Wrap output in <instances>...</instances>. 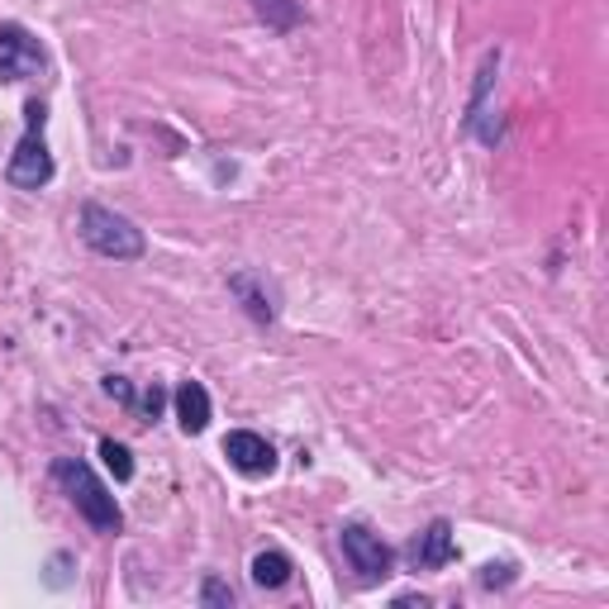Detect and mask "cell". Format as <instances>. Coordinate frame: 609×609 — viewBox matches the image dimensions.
<instances>
[{"label":"cell","instance_id":"obj_1","mask_svg":"<svg viewBox=\"0 0 609 609\" xmlns=\"http://www.w3.org/2000/svg\"><path fill=\"white\" fill-rule=\"evenodd\" d=\"M53 482H62V490L72 496V504L86 514V524L96 528V534H120V524H124L120 504H114V496L106 490V482H100V476L90 472L86 462L58 458V462H53Z\"/></svg>","mask_w":609,"mask_h":609},{"label":"cell","instance_id":"obj_2","mask_svg":"<svg viewBox=\"0 0 609 609\" xmlns=\"http://www.w3.org/2000/svg\"><path fill=\"white\" fill-rule=\"evenodd\" d=\"M24 114H29V134L20 138V148H15V158H10L5 176H10V186H20V191H38V186H48V181H53V158H48V144H44L48 110L38 106V100H29Z\"/></svg>","mask_w":609,"mask_h":609},{"label":"cell","instance_id":"obj_3","mask_svg":"<svg viewBox=\"0 0 609 609\" xmlns=\"http://www.w3.org/2000/svg\"><path fill=\"white\" fill-rule=\"evenodd\" d=\"M82 239L96 248L100 257H144V229H134L124 215L106 210V205H86L82 210Z\"/></svg>","mask_w":609,"mask_h":609},{"label":"cell","instance_id":"obj_4","mask_svg":"<svg viewBox=\"0 0 609 609\" xmlns=\"http://www.w3.org/2000/svg\"><path fill=\"white\" fill-rule=\"evenodd\" d=\"M339 543H343V557L353 562V572L362 581H381V576H391V548L372 534V528H362V524H343L339 528Z\"/></svg>","mask_w":609,"mask_h":609},{"label":"cell","instance_id":"obj_5","mask_svg":"<svg viewBox=\"0 0 609 609\" xmlns=\"http://www.w3.org/2000/svg\"><path fill=\"white\" fill-rule=\"evenodd\" d=\"M44 72V48L29 29L20 24H0V76L5 82H24V76Z\"/></svg>","mask_w":609,"mask_h":609},{"label":"cell","instance_id":"obj_6","mask_svg":"<svg viewBox=\"0 0 609 609\" xmlns=\"http://www.w3.org/2000/svg\"><path fill=\"white\" fill-rule=\"evenodd\" d=\"M224 458H229V466H239L243 476H267L271 466H277V448H271L263 434L239 429L224 438Z\"/></svg>","mask_w":609,"mask_h":609},{"label":"cell","instance_id":"obj_7","mask_svg":"<svg viewBox=\"0 0 609 609\" xmlns=\"http://www.w3.org/2000/svg\"><path fill=\"white\" fill-rule=\"evenodd\" d=\"M176 419L186 434H205L210 429V395H205L200 381H186L176 391Z\"/></svg>","mask_w":609,"mask_h":609},{"label":"cell","instance_id":"obj_8","mask_svg":"<svg viewBox=\"0 0 609 609\" xmlns=\"http://www.w3.org/2000/svg\"><path fill=\"white\" fill-rule=\"evenodd\" d=\"M452 562V524L448 520H434L429 534L414 543V567H448Z\"/></svg>","mask_w":609,"mask_h":609},{"label":"cell","instance_id":"obj_9","mask_svg":"<svg viewBox=\"0 0 609 609\" xmlns=\"http://www.w3.org/2000/svg\"><path fill=\"white\" fill-rule=\"evenodd\" d=\"M291 581V557L287 552H257L253 557V586L263 590H277Z\"/></svg>","mask_w":609,"mask_h":609},{"label":"cell","instance_id":"obj_10","mask_svg":"<svg viewBox=\"0 0 609 609\" xmlns=\"http://www.w3.org/2000/svg\"><path fill=\"white\" fill-rule=\"evenodd\" d=\"M257 20L271 24V29H291L295 20H301V0H253Z\"/></svg>","mask_w":609,"mask_h":609},{"label":"cell","instance_id":"obj_11","mask_svg":"<svg viewBox=\"0 0 609 609\" xmlns=\"http://www.w3.org/2000/svg\"><path fill=\"white\" fill-rule=\"evenodd\" d=\"M100 458H106V466L114 472V482H129V476H134V458H129V448L114 443V438L100 443Z\"/></svg>","mask_w":609,"mask_h":609},{"label":"cell","instance_id":"obj_12","mask_svg":"<svg viewBox=\"0 0 609 609\" xmlns=\"http://www.w3.org/2000/svg\"><path fill=\"white\" fill-rule=\"evenodd\" d=\"M200 600H205V605H224V609H229V605H233V590H229L219 576H210V581L200 586Z\"/></svg>","mask_w":609,"mask_h":609},{"label":"cell","instance_id":"obj_13","mask_svg":"<svg viewBox=\"0 0 609 609\" xmlns=\"http://www.w3.org/2000/svg\"><path fill=\"white\" fill-rule=\"evenodd\" d=\"M106 395H114L120 405H129V400H134V391H129V381H124V377H106Z\"/></svg>","mask_w":609,"mask_h":609},{"label":"cell","instance_id":"obj_14","mask_svg":"<svg viewBox=\"0 0 609 609\" xmlns=\"http://www.w3.org/2000/svg\"><path fill=\"white\" fill-rule=\"evenodd\" d=\"M158 410H162V391L153 386V391L144 395V414H148V419H158Z\"/></svg>","mask_w":609,"mask_h":609}]
</instances>
